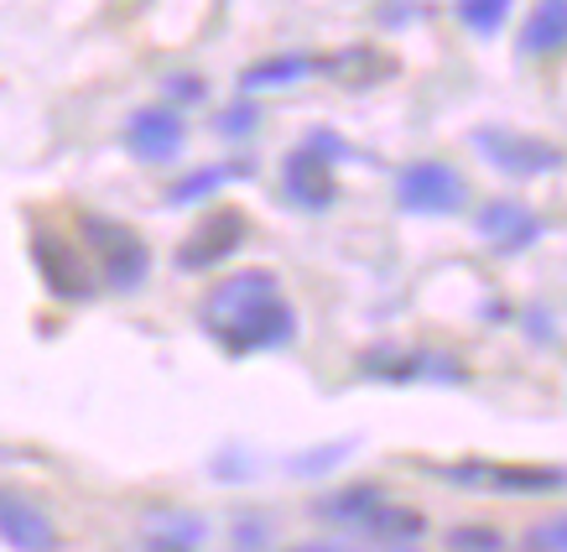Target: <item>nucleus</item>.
<instances>
[{
	"instance_id": "obj_1",
	"label": "nucleus",
	"mask_w": 567,
	"mask_h": 552,
	"mask_svg": "<svg viewBox=\"0 0 567 552\" xmlns=\"http://www.w3.org/2000/svg\"><path fill=\"white\" fill-rule=\"evenodd\" d=\"M204 328L229 355H266V349H287L297 339V313L281 297L276 272H240L208 293Z\"/></svg>"
},
{
	"instance_id": "obj_2",
	"label": "nucleus",
	"mask_w": 567,
	"mask_h": 552,
	"mask_svg": "<svg viewBox=\"0 0 567 552\" xmlns=\"http://www.w3.org/2000/svg\"><path fill=\"white\" fill-rule=\"evenodd\" d=\"M79 229H84L89 251L100 260V276H104L110 293H136V287H146V276H152V251H146V241H141L136 229L115 225V219H104V214H84Z\"/></svg>"
},
{
	"instance_id": "obj_3",
	"label": "nucleus",
	"mask_w": 567,
	"mask_h": 552,
	"mask_svg": "<svg viewBox=\"0 0 567 552\" xmlns=\"http://www.w3.org/2000/svg\"><path fill=\"white\" fill-rule=\"evenodd\" d=\"M474 152L511 177H536V173H557L563 167V152L551 141L516 136V131H499V125H480L474 131Z\"/></svg>"
},
{
	"instance_id": "obj_4",
	"label": "nucleus",
	"mask_w": 567,
	"mask_h": 552,
	"mask_svg": "<svg viewBox=\"0 0 567 552\" xmlns=\"http://www.w3.org/2000/svg\"><path fill=\"white\" fill-rule=\"evenodd\" d=\"M395 204L412 214H458L468 204V183L443 162H412L395 177Z\"/></svg>"
},
{
	"instance_id": "obj_5",
	"label": "nucleus",
	"mask_w": 567,
	"mask_h": 552,
	"mask_svg": "<svg viewBox=\"0 0 567 552\" xmlns=\"http://www.w3.org/2000/svg\"><path fill=\"white\" fill-rule=\"evenodd\" d=\"M32 266H37V276H42V287H48L58 303H84V297H94V276H89L84 256H79L63 235L37 229L32 235Z\"/></svg>"
},
{
	"instance_id": "obj_6",
	"label": "nucleus",
	"mask_w": 567,
	"mask_h": 552,
	"mask_svg": "<svg viewBox=\"0 0 567 552\" xmlns=\"http://www.w3.org/2000/svg\"><path fill=\"white\" fill-rule=\"evenodd\" d=\"M240 245H245V214L219 208V214H208L204 225L183 241V251H177V272H208V266H219V260L235 256Z\"/></svg>"
},
{
	"instance_id": "obj_7",
	"label": "nucleus",
	"mask_w": 567,
	"mask_h": 552,
	"mask_svg": "<svg viewBox=\"0 0 567 552\" xmlns=\"http://www.w3.org/2000/svg\"><path fill=\"white\" fill-rule=\"evenodd\" d=\"M183 141H188V131L177 121V110H167V104H141L131 115V125H125V146L141 162H177Z\"/></svg>"
},
{
	"instance_id": "obj_8",
	"label": "nucleus",
	"mask_w": 567,
	"mask_h": 552,
	"mask_svg": "<svg viewBox=\"0 0 567 552\" xmlns=\"http://www.w3.org/2000/svg\"><path fill=\"white\" fill-rule=\"evenodd\" d=\"M432 474L453 484L511 490V495H536V490H557L563 484V469H511V464H453V469H432Z\"/></svg>"
},
{
	"instance_id": "obj_9",
	"label": "nucleus",
	"mask_w": 567,
	"mask_h": 552,
	"mask_svg": "<svg viewBox=\"0 0 567 552\" xmlns=\"http://www.w3.org/2000/svg\"><path fill=\"white\" fill-rule=\"evenodd\" d=\"M287 193H292L297 208L308 214H323L333 198H339V183H333V162H328L318 146H302V152L287 156Z\"/></svg>"
},
{
	"instance_id": "obj_10",
	"label": "nucleus",
	"mask_w": 567,
	"mask_h": 552,
	"mask_svg": "<svg viewBox=\"0 0 567 552\" xmlns=\"http://www.w3.org/2000/svg\"><path fill=\"white\" fill-rule=\"evenodd\" d=\"M0 542H11L17 552H52L58 548V527L32 501L0 490Z\"/></svg>"
},
{
	"instance_id": "obj_11",
	"label": "nucleus",
	"mask_w": 567,
	"mask_h": 552,
	"mask_svg": "<svg viewBox=\"0 0 567 552\" xmlns=\"http://www.w3.org/2000/svg\"><path fill=\"white\" fill-rule=\"evenodd\" d=\"M480 235L484 241H495L499 251H520V245H532L536 235H542V219L536 214H526V204H489L480 208Z\"/></svg>"
},
{
	"instance_id": "obj_12",
	"label": "nucleus",
	"mask_w": 567,
	"mask_h": 552,
	"mask_svg": "<svg viewBox=\"0 0 567 552\" xmlns=\"http://www.w3.org/2000/svg\"><path fill=\"white\" fill-rule=\"evenodd\" d=\"M364 370H375L380 380H464V365L437 360V355H370Z\"/></svg>"
},
{
	"instance_id": "obj_13",
	"label": "nucleus",
	"mask_w": 567,
	"mask_h": 552,
	"mask_svg": "<svg viewBox=\"0 0 567 552\" xmlns=\"http://www.w3.org/2000/svg\"><path fill=\"white\" fill-rule=\"evenodd\" d=\"M312 69H318V58H308V52H281V58L250 63V69L240 73V84L245 89H287V84H302Z\"/></svg>"
},
{
	"instance_id": "obj_14",
	"label": "nucleus",
	"mask_w": 567,
	"mask_h": 552,
	"mask_svg": "<svg viewBox=\"0 0 567 552\" xmlns=\"http://www.w3.org/2000/svg\"><path fill=\"white\" fill-rule=\"evenodd\" d=\"M360 532L380 536V542H416V536L427 532V517H422V511H412V505L380 501L375 511L360 521Z\"/></svg>"
},
{
	"instance_id": "obj_15",
	"label": "nucleus",
	"mask_w": 567,
	"mask_h": 552,
	"mask_svg": "<svg viewBox=\"0 0 567 552\" xmlns=\"http://www.w3.org/2000/svg\"><path fill=\"white\" fill-rule=\"evenodd\" d=\"M339 84H349V89H370L375 79H385V73H395V63L391 58H380L375 48H349V52H339V58H328L323 63Z\"/></svg>"
},
{
	"instance_id": "obj_16",
	"label": "nucleus",
	"mask_w": 567,
	"mask_h": 552,
	"mask_svg": "<svg viewBox=\"0 0 567 552\" xmlns=\"http://www.w3.org/2000/svg\"><path fill=\"white\" fill-rule=\"evenodd\" d=\"M380 501H385V495H380L375 484H349V490H339V495L318 501L312 511H318L323 521H339V527H360V521L370 517Z\"/></svg>"
},
{
	"instance_id": "obj_17",
	"label": "nucleus",
	"mask_w": 567,
	"mask_h": 552,
	"mask_svg": "<svg viewBox=\"0 0 567 552\" xmlns=\"http://www.w3.org/2000/svg\"><path fill=\"white\" fill-rule=\"evenodd\" d=\"M567 42V11L563 0H542L532 11V21H526V48L532 52H563Z\"/></svg>"
},
{
	"instance_id": "obj_18",
	"label": "nucleus",
	"mask_w": 567,
	"mask_h": 552,
	"mask_svg": "<svg viewBox=\"0 0 567 552\" xmlns=\"http://www.w3.org/2000/svg\"><path fill=\"white\" fill-rule=\"evenodd\" d=\"M256 167H245V162H224V167H208V173H193L183 183H173V204H198V198H214L224 183H235V177H250Z\"/></svg>"
},
{
	"instance_id": "obj_19",
	"label": "nucleus",
	"mask_w": 567,
	"mask_h": 552,
	"mask_svg": "<svg viewBox=\"0 0 567 552\" xmlns=\"http://www.w3.org/2000/svg\"><path fill=\"white\" fill-rule=\"evenodd\" d=\"M505 17H511V0H458V21H464L468 32H499L505 27Z\"/></svg>"
},
{
	"instance_id": "obj_20",
	"label": "nucleus",
	"mask_w": 567,
	"mask_h": 552,
	"mask_svg": "<svg viewBox=\"0 0 567 552\" xmlns=\"http://www.w3.org/2000/svg\"><path fill=\"white\" fill-rule=\"evenodd\" d=\"M447 548L453 552H505V542H499V532H489V527H458V532L447 536Z\"/></svg>"
},
{
	"instance_id": "obj_21",
	"label": "nucleus",
	"mask_w": 567,
	"mask_h": 552,
	"mask_svg": "<svg viewBox=\"0 0 567 552\" xmlns=\"http://www.w3.org/2000/svg\"><path fill=\"white\" fill-rule=\"evenodd\" d=\"M219 131L224 136H250V131H256V104H229V110H224L219 115Z\"/></svg>"
},
{
	"instance_id": "obj_22",
	"label": "nucleus",
	"mask_w": 567,
	"mask_h": 552,
	"mask_svg": "<svg viewBox=\"0 0 567 552\" xmlns=\"http://www.w3.org/2000/svg\"><path fill=\"white\" fill-rule=\"evenodd\" d=\"M563 536H567V527H563V521H547V527H532V536H526V552H563Z\"/></svg>"
},
{
	"instance_id": "obj_23",
	"label": "nucleus",
	"mask_w": 567,
	"mask_h": 552,
	"mask_svg": "<svg viewBox=\"0 0 567 552\" xmlns=\"http://www.w3.org/2000/svg\"><path fill=\"white\" fill-rule=\"evenodd\" d=\"M173 94H177L183 104H193V100H204V84H198L193 73H183V79H173Z\"/></svg>"
},
{
	"instance_id": "obj_24",
	"label": "nucleus",
	"mask_w": 567,
	"mask_h": 552,
	"mask_svg": "<svg viewBox=\"0 0 567 552\" xmlns=\"http://www.w3.org/2000/svg\"><path fill=\"white\" fill-rule=\"evenodd\" d=\"M141 552H188V548H177V542H156V536H146V548Z\"/></svg>"
},
{
	"instance_id": "obj_25",
	"label": "nucleus",
	"mask_w": 567,
	"mask_h": 552,
	"mask_svg": "<svg viewBox=\"0 0 567 552\" xmlns=\"http://www.w3.org/2000/svg\"><path fill=\"white\" fill-rule=\"evenodd\" d=\"M292 552H339L333 542H308V548H292Z\"/></svg>"
}]
</instances>
